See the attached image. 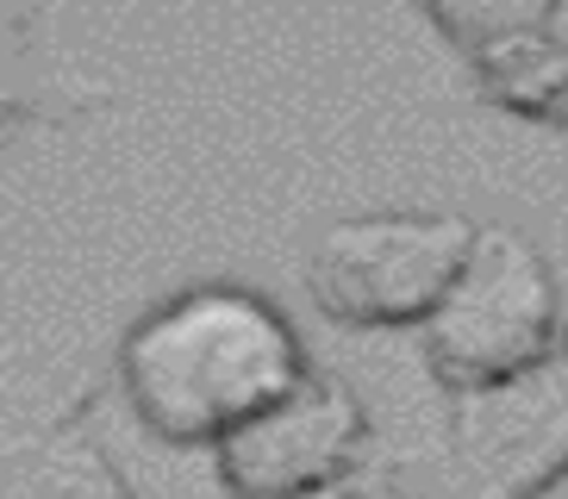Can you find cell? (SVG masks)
Segmentation results:
<instances>
[{
  "label": "cell",
  "mask_w": 568,
  "mask_h": 499,
  "mask_svg": "<svg viewBox=\"0 0 568 499\" xmlns=\"http://www.w3.org/2000/svg\"><path fill=\"white\" fill-rule=\"evenodd\" d=\"M313 375L294 318L244 282H194L132 318L113 387L163 449H219Z\"/></svg>",
  "instance_id": "obj_1"
},
{
  "label": "cell",
  "mask_w": 568,
  "mask_h": 499,
  "mask_svg": "<svg viewBox=\"0 0 568 499\" xmlns=\"http://www.w3.org/2000/svg\"><path fill=\"white\" fill-rule=\"evenodd\" d=\"M562 337V287L537 237L481 225L463 275L418 332V356L450 399H475L544 368Z\"/></svg>",
  "instance_id": "obj_2"
},
{
  "label": "cell",
  "mask_w": 568,
  "mask_h": 499,
  "mask_svg": "<svg viewBox=\"0 0 568 499\" xmlns=\"http://www.w3.org/2000/svg\"><path fill=\"white\" fill-rule=\"evenodd\" d=\"M475 218L432 206H382V213L332 218L306 244L301 282L318 313L344 332H406L437 313L475 249Z\"/></svg>",
  "instance_id": "obj_3"
},
{
  "label": "cell",
  "mask_w": 568,
  "mask_h": 499,
  "mask_svg": "<svg viewBox=\"0 0 568 499\" xmlns=\"http://www.w3.org/2000/svg\"><path fill=\"white\" fill-rule=\"evenodd\" d=\"M368 406L356 381L337 368H313L287 399H275L263 418H251L237 437L213 449V475L225 499H301L337 493L368 456Z\"/></svg>",
  "instance_id": "obj_4"
},
{
  "label": "cell",
  "mask_w": 568,
  "mask_h": 499,
  "mask_svg": "<svg viewBox=\"0 0 568 499\" xmlns=\"http://www.w3.org/2000/svg\"><path fill=\"white\" fill-rule=\"evenodd\" d=\"M444 468L463 499H544L568 475V337L544 368L494 394L456 399Z\"/></svg>",
  "instance_id": "obj_5"
},
{
  "label": "cell",
  "mask_w": 568,
  "mask_h": 499,
  "mask_svg": "<svg viewBox=\"0 0 568 499\" xmlns=\"http://www.w3.org/2000/svg\"><path fill=\"white\" fill-rule=\"evenodd\" d=\"M494 106L568 132V7H425Z\"/></svg>",
  "instance_id": "obj_6"
},
{
  "label": "cell",
  "mask_w": 568,
  "mask_h": 499,
  "mask_svg": "<svg viewBox=\"0 0 568 499\" xmlns=\"http://www.w3.org/2000/svg\"><path fill=\"white\" fill-rule=\"evenodd\" d=\"M301 499H363L356 487H337V493H301Z\"/></svg>",
  "instance_id": "obj_7"
},
{
  "label": "cell",
  "mask_w": 568,
  "mask_h": 499,
  "mask_svg": "<svg viewBox=\"0 0 568 499\" xmlns=\"http://www.w3.org/2000/svg\"><path fill=\"white\" fill-rule=\"evenodd\" d=\"M119 499H138V493H119Z\"/></svg>",
  "instance_id": "obj_8"
}]
</instances>
